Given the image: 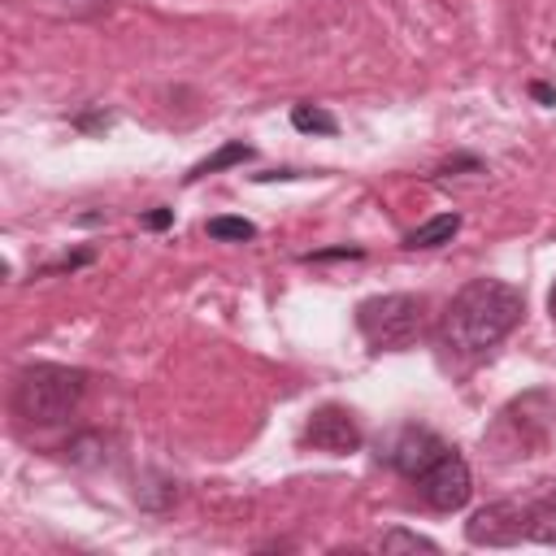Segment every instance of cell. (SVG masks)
I'll return each mask as SVG.
<instances>
[{
  "label": "cell",
  "mask_w": 556,
  "mask_h": 556,
  "mask_svg": "<svg viewBox=\"0 0 556 556\" xmlns=\"http://www.w3.org/2000/svg\"><path fill=\"white\" fill-rule=\"evenodd\" d=\"M521 313H526V295L513 282L473 278L452 295L439 321V343L456 356H482L521 321Z\"/></svg>",
  "instance_id": "1"
},
{
  "label": "cell",
  "mask_w": 556,
  "mask_h": 556,
  "mask_svg": "<svg viewBox=\"0 0 556 556\" xmlns=\"http://www.w3.org/2000/svg\"><path fill=\"white\" fill-rule=\"evenodd\" d=\"M87 391V374L52 361H35L13 378V413L30 426H56L65 421Z\"/></svg>",
  "instance_id": "2"
},
{
  "label": "cell",
  "mask_w": 556,
  "mask_h": 556,
  "mask_svg": "<svg viewBox=\"0 0 556 556\" xmlns=\"http://www.w3.org/2000/svg\"><path fill=\"white\" fill-rule=\"evenodd\" d=\"M356 330L374 352H404L426 330V300L408 291L369 295L356 304Z\"/></svg>",
  "instance_id": "3"
},
{
  "label": "cell",
  "mask_w": 556,
  "mask_h": 556,
  "mask_svg": "<svg viewBox=\"0 0 556 556\" xmlns=\"http://www.w3.org/2000/svg\"><path fill=\"white\" fill-rule=\"evenodd\" d=\"M417 491L421 500L434 508V513H460L473 495V473L465 465V456L456 447H447L421 478H417Z\"/></svg>",
  "instance_id": "4"
},
{
  "label": "cell",
  "mask_w": 556,
  "mask_h": 556,
  "mask_svg": "<svg viewBox=\"0 0 556 556\" xmlns=\"http://www.w3.org/2000/svg\"><path fill=\"white\" fill-rule=\"evenodd\" d=\"M465 539L478 547H513V543H530V504H486L465 521Z\"/></svg>",
  "instance_id": "5"
},
{
  "label": "cell",
  "mask_w": 556,
  "mask_h": 556,
  "mask_svg": "<svg viewBox=\"0 0 556 556\" xmlns=\"http://www.w3.org/2000/svg\"><path fill=\"white\" fill-rule=\"evenodd\" d=\"M304 443H313L317 452H330V456H348L365 443V434L343 404H321L304 421Z\"/></svg>",
  "instance_id": "6"
},
{
  "label": "cell",
  "mask_w": 556,
  "mask_h": 556,
  "mask_svg": "<svg viewBox=\"0 0 556 556\" xmlns=\"http://www.w3.org/2000/svg\"><path fill=\"white\" fill-rule=\"evenodd\" d=\"M447 452V443L434 434V430H426V426H400L395 434H391V443H387V465L391 469H400L408 482H417L439 456Z\"/></svg>",
  "instance_id": "7"
},
{
  "label": "cell",
  "mask_w": 556,
  "mask_h": 556,
  "mask_svg": "<svg viewBox=\"0 0 556 556\" xmlns=\"http://www.w3.org/2000/svg\"><path fill=\"white\" fill-rule=\"evenodd\" d=\"M456 230H460V213H439V217L413 226L404 235V248H443V243H452Z\"/></svg>",
  "instance_id": "8"
},
{
  "label": "cell",
  "mask_w": 556,
  "mask_h": 556,
  "mask_svg": "<svg viewBox=\"0 0 556 556\" xmlns=\"http://www.w3.org/2000/svg\"><path fill=\"white\" fill-rule=\"evenodd\" d=\"M243 161H252V143H243V139H230V143H222L213 156H204L191 174H187V182H195V178H208V174H217V169H226V165H243Z\"/></svg>",
  "instance_id": "9"
},
{
  "label": "cell",
  "mask_w": 556,
  "mask_h": 556,
  "mask_svg": "<svg viewBox=\"0 0 556 556\" xmlns=\"http://www.w3.org/2000/svg\"><path fill=\"white\" fill-rule=\"evenodd\" d=\"M530 543H552L556 547V491L530 504Z\"/></svg>",
  "instance_id": "10"
},
{
  "label": "cell",
  "mask_w": 556,
  "mask_h": 556,
  "mask_svg": "<svg viewBox=\"0 0 556 556\" xmlns=\"http://www.w3.org/2000/svg\"><path fill=\"white\" fill-rule=\"evenodd\" d=\"M291 126L304 130V135H334L339 130V122L326 109H317V104H295L291 109Z\"/></svg>",
  "instance_id": "11"
},
{
  "label": "cell",
  "mask_w": 556,
  "mask_h": 556,
  "mask_svg": "<svg viewBox=\"0 0 556 556\" xmlns=\"http://www.w3.org/2000/svg\"><path fill=\"white\" fill-rule=\"evenodd\" d=\"M204 230H208V239H235V243L256 239V226L248 217H208Z\"/></svg>",
  "instance_id": "12"
},
{
  "label": "cell",
  "mask_w": 556,
  "mask_h": 556,
  "mask_svg": "<svg viewBox=\"0 0 556 556\" xmlns=\"http://www.w3.org/2000/svg\"><path fill=\"white\" fill-rule=\"evenodd\" d=\"M382 552H439V543L426 534H413V530H387Z\"/></svg>",
  "instance_id": "13"
},
{
  "label": "cell",
  "mask_w": 556,
  "mask_h": 556,
  "mask_svg": "<svg viewBox=\"0 0 556 556\" xmlns=\"http://www.w3.org/2000/svg\"><path fill=\"white\" fill-rule=\"evenodd\" d=\"M65 4H70L78 17H91V13H104V9H113L117 0H65Z\"/></svg>",
  "instance_id": "14"
},
{
  "label": "cell",
  "mask_w": 556,
  "mask_h": 556,
  "mask_svg": "<svg viewBox=\"0 0 556 556\" xmlns=\"http://www.w3.org/2000/svg\"><path fill=\"white\" fill-rule=\"evenodd\" d=\"M339 256H361V248H321V252H308L304 261H339Z\"/></svg>",
  "instance_id": "15"
},
{
  "label": "cell",
  "mask_w": 556,
  "mask_h": 556,
  "mask_svg": "<svg viewBox=\"0 0 556 556\" xmlns=\"http://www.w3.org/2000/svg\"><path fill=\"white\" fill-rule=\"evenodd\" d=\"M169 222H174V208H152V213L143 217V226H148V230H165Z\"/></svg>",
  "instance_id": "16"
},
{
  "label": "cell",
  "mask_w": 556,
  "mask_h": 556,
  "mask_svg": "<svg viewBox=\"0 0 556 556\" xmlns=\"http://www.w3.org/2000/svg\"><path fill=\"white\" fill-rule=\"evenodd\" d=\"M530 91H534V100H543V104H556V87H547V83H534Z\"/></svg>",
  "instance_id": "17"
},
{
  "label": "cell",
  "mask_w": 556,
  "mask_h": 556,
  "mask_svg": "<svg viewBox=\"0 0 556 556\" xmlns=\"http://www.w3.org/2000/svg\"><path fill=\"white\" fill-rule=\"evenodd\" d=\"M547 313H552V321H556V282H552V295H547Z\"/></svg>",
  "instance_id": "18"
}]
</instances>
